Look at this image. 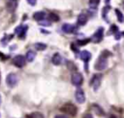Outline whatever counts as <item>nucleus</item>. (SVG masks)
Masks as SVG:
<instances>
[{
    "label": "nucleus",
    "mask_w": 124,
    "mask_h": 118,
    "mask_svg": "<svg viewBox=\"0 0 124 118\" xmlns=\"http://www.w3.org/2000/svg\"><path fill=\"white\" fill-rule=\"evenodd\" d=\"M60 110L71 115V116H76L77 112H78V108L76 105H74L73 103H65L60 107Z\"/></svg>",
    "instance_id": "1"
},
{
    "label": "nucleus",
    "mask_w": 124,
    "mask_h": 118,
    "mask_svg": "<svg viewBox=\"0 0 124 118\" xmlns=\"http://www.w3.org/2000/svg\"><path fill=\"white\" fill-rule=\"evenodd\" d=\"M71 80H72L73 85H75L77 87H79L83 83V76L78 72H74L71 76Z\"/></svg>",
    "instance_id": "2"
},
{
    "label": "nucleus",
    "mask_w": 124,
    "mask_h": 118,
    "mask_svg": "<svg viewBox=\"0 0 124 118\" xmlns=\"http://www.w3.org/2000/svg\"><path fill=\"white\" fill-rule=\"evenodd\" d=\"M17 81H18L17 76H16L15 73H10V74H8L7 77H6V83H7V85H8L10 88L15 87V86L17 84Z\"/></svg>",
    "instance_id": "3"
},
{
    "label": "nucleus",
    "mask_w": 124,
    "mask_h": 118,
    "mask_svg": "<svg viewBox=\"0 0 124 118\" xmlns=\"http://www.w3.org/2000/svg\"><path fill=\"white\" fill-rule=\"evenodd\" d=\"M13 63L16 66V67H22L25 65V62H26V59L25 57H23L22 55H17L16 56L14 59H13Z\"/></svg>",
    "instance_id": "4"
},
{
    "label": "nucleus",
    "mask_w": 124,
    "mask_h": 118,
    "mask_svg": "<svg viewBox=\"0 0 124 118\" xmlns=\"http://www.w3.org/2000/svg\"><path fill=\"white\" fill-rule=\"evenodd\" d=\"M107 66H108V60H107V59L100 56V58L98 59V60L95 63V66H94L95 69H97V70H104Z\"/></svg>",
    "instance_id": "5"
},
{
    "label": "nucleus",
    "mask_w": 124,
    "mask_h": 118,
    "mask_svg": "<svg viewBox=\"0 0 124 118\" xmlns=\"http://www.w3.org/2000/svg\"><path fill=\"white\" fill-rule=\"evenodd\" d=\"M101 80H102V75H101V74H95V75L92 77V79H91V81H90V85L93 87L94 91H96V90L100 87V85H101Z\"/></svg>",
    "instance_id": "6"
},
{
    "label": "nucleus",
    "mask_w": 124,
    "mask_h": 118,
    "mask_svg": "<svg viewBox=\"0 0 124 118\" xmlns=\"http://www.w3.org/2000/svg\"><path fill=\"white\" fill-rule=\"evenodd\" d=\"M103 36H104V28H103V27H99V28L95 31V33L93 34L91 40H92L93 42H95V43H98V42H100V41L103 39Z\"/></svg>",
    "instance_id": "7"
},
{
    "label": "nucleus",
    "mask_w": 124,
    "mask_h": 118,
    "mask_svg": "<svg viewBox=\"0 0 124 118\" xmlns=\"http://www.w3.org/2000/svg\"><path fill=\"white\" fill-rule=\"evenodd\" d=\"M75 97H76V100H77L78 103H83V102L85 101V94H84L83 90L80 89V88H78V89L76 91Z\"/></svg>",
    "instance_id": "8"
},
{
    "label": "nucleus",
    "mask_w": 124,
    "mask_h": 118,
    "mask_svg": "<svg viewBox=\"0 0 124 118\" xmlns=\"http://www.w3.org/2000/svg\"><path fill=\"white\" fill-rule=\"evenodd\" d=\"M62 31L65 33H74L77 31V26L71 23H64L62 25Z\"/></svg>",
    "instance_id": "9"
},
{
    "label": "nucleus",
    "mask_w": 124,
    "mask_h": 118,
    "mask_svg": "<svg viewBox=\"0 0 124 118\" xmlns=\"http://www.w3.org/2000/svg\"><path fill=\"white\" fill-rule=\"evenodd\" d=\"M27 29H28V26H27V25H19V26H17V27L16 28L15 32L18 35L19 38H23V37L25 36V34H26Z\"/></svg>",
    "instance_id": "10"
},
{
    "label": "nucleus",
    "mask_w": 124,
    "mask_h": 118,
    "mask_svg": "<svg viewBox=\"0 0 124 118\" xmlns=\"http://www.w3.org/2000/svg\"><path fill=\"white\" fill-rule=\"evenodd\" d=\"M79 59H82L84 62H85V65L87 64V61L91 59V54L87 51H82L80 54H79Z\"/></svg>",
    "instance_id": "11"
},
{
    "label": "nucleus",
    "mask_w": 124,
    "mask_h": 118,
    "mask_svg": "<svg viewBox=\"0 0 124 118\" xmlns=\"http://www.w3.org/2000/svg\"><path fill=\"white\" fill-rule=\"evenodd\" d=\"M87 20H88V18L85 14L81 13L78 15V25H84L87 22Z\"/></svg>",
    "instance_id": "12"
},
{
    "label": "nucleus",
    "mask_w": 124,
    "mask_h": 118,
    "mask_svg": "<svg viewBox=\"0 0 124 118\" xmlns=\"http://www.w3.org/2000/svg\"><path fill=\"white\" fill-rule=\"evenodd\" d=\"M45 17H46V13L45 12H36V13H34V15H33V19L35 20H38V21H41V20H43L44 19H45Z\"/></svg>",
    "instance_id": "13"
},
{
    "label": "nucleus",
    "mask_w": 124,
    "mask_h": 118,
    "mask_svg": "<svg viewBox=\"0 0 124 118\" xmlns=\"http://www.w3.org/2000/svg\"><path fill=\"white\" fill-rule=\"evenodd\" d=\"M61 61H62V58H61V56H60L58 53L54 54L53 57L51 58V62H52L54 65H58V64H60Z\"/></svg>",
    "instance_id": "14"
},
{
    "label": "nucleus",
    "mask_w": 124,
    "mask_h": 118,
    "mask_svg": "<svg viewBox=\"0 0 124 118\" xmlns=\"http://www.w3.org/2000/svg\"><path fill=\"white\" fill-rule=\"evenodd\" d=\"M36 57V53L34 51H28L26 53V56H25V59H27V61H32Z\"/></svg>",
    "instance_id": "15"
},
{
    "label": "nucleus",
    "mask_w": 124,
    "mask_h": 118,
    "mask_svg": "<svg viewBox=\"0 0 124 118\" xmlns=\"http://www.w3.org/2000/svg\"><path fill=\"white\" fill-rule=\"evenodd\" d=\"M34 47L38 51H44V50L46 49V45L44 44V43H36V44H34Z\"/></svg>",
    "instance_id": "16"
},
{
    "label": "nucleus",
    "mask_w": 124,
    "mask_h": 118,
    "mask_svg": "<svg viewBox=\"0 0 124 118\" xmlns=\"http://www.w3.org/2000/svg\"><path fill=\"white\" fill-rule=\"evenodd\" d=\"M115 14H116V17H117L118 21L124 22V16H123V14H122L118 9H115Z\"/></svg>",
    "instance_id": "17"
},
{
    "label": "nucleus",
    "mask_w": 124,
    "mask_h": 118,
    "mask_svg": "<svg viewBox=\"0 0 124 118\" xmlns=\"http://www.w3.org/2000/svg\"><path fill=\"white\" fill-rule=\"evenodd\" d=\"M100 3V0H89V7L91 9H96Z\"/></svg>",
    "instance_id": "18"
},
{
    "label": "nucleus",
    "mask_w": 124,
    "mask_h": 118,
    "mask_svg": "<svg viewBox=\"0 0 124 118\" xmlns=\"http://www.w3.org/2000/svg\"><path fill=\"white\" fill-rule=\"evenodd\" d=\"M48 20H51V21H58L59 20V17L54 13H50L48 15Z\"/></svg>",
    "instance_id": "19"
},
{
    "label": "nucleus",
    "mask_w": 124,
    "mask_h": 118,
    "mask_svg": "<svg viewBox=\"0 0 124 118\" xmlns=\"http://www.w3.org/2000/svg\"><path fill=\"white\" fill-rule=\"evenodd\" d=\"M27 118H44V115L39 112H35V113H32L31 115L27 116Z\"/></svg>",
    "instance_id": "20"
},
{
    "label": "nucleus",
    "mask_w": 124,
    "mask_h": 118,
    "mask_svg": "<svg viewBox=\"0 0 124 118\" xmlns=\"http://www.w3.org/2000/svg\"><path fill=\"white\" fill-rule=\"evenodd\" d=\"M108 10H109V6L104 7V9H103V17H104V19H107V14H108Z\"/></svg>",
    "instance_id": "21"
},
{
    "label": "nucleus",
    "mask_w": 124,
    "mask_h": 118,
    "mask_svg": "<svg viewBox=\"0 0 124 118\" xmlns=\"http://www.w3.org/2000/svg\"><path fill=\"white\" fill-rule=\"evenodd\" d=\"M89 41H90V39H83V40H78V45H80V46H83V45L87 44Z\"/></svg>",
    "instance_id": "22"
},
{
    "label": "nucleus",
    "mask_w": 124,
    "mask_h": 118,
    "mask_svg": "<svg viewBox=\"0 0 124 118\" xmlns=\"http://www.w3.org/2000/svg\"><path fill=\"white\" fill-rule=\"evenodd\" d=\"M117 30H118V29H117V26H116V25H114V24H113V25L110 27V31H112V33L117 32Z\"/></svg>",
    "instance_id": "23"
},
{
    "label": "nucleus",
    "mask_w": 124,
    "mask_h": 118,
    "mask_svg": "<svg viewBox=\"0 0 124 118\" xmlns=\"http://www.w3.org/2000/svg\"><path fill=\"white\" fill-rule=\"evenodd\" d=\"M27 2L31 5V6H34V5H36V3H37V0H27Z\"/></svg>",
    "instance_id": "24"
},
{
    "label": "nucleus",
    "mask_w": 124,
    "mask_h": 118,
    "mask_svg": "<svg viewBox=\"0 0 124 118\" xmlns=\"http://www.w3.org/2000/svg\"><path fill=\"white\" fill-rule=\"evenodd\" d=\"M71 48H72V51H75V52H78V49H77V47L74 45V44H72L71 45Z\"/></svg>",
    "instance_id": "25"
},
{
    "label": "nucleus",
    "mask_w": 124,
    "mask_h": 118,
    "mask_svg": "<svg viewBox=\"0 0 124 118\" xmlns=\"http://www.w3.org/2000/svg\"><path fill=\"white\" fill-rule=\"evenodd\" d=\"M54 118H67V117H66L65 115H61V114H60V115H56Z\"/></svg>",
    "instance_id": "26"
},
{
    "label": "nucleus",
    "mask_w": 124,
    "mask_h": 118,
    "mask_svg": "<svg viewBox=\"0 0 124 118\" xmlns=\"http://www.w3.org/2000/svg\"><path fill=\"white\" fill-rule=\"evenodd\" d=\"M0 58H1V59H8V57H7L6 55H3V54H1V53H0Z\"/></svg>",
    "instance_id": "27"
},
{
    "label": "nucleus",
    "mask_w": 124,
    "mask_h": 118,
    "mask_svg": "<svg viewBox=\"0 0 124 118\" xmlns=\"http://www.w3.org/2000/svg\"><path fill=\"white\" fill-rule=\"evenodd\" d=\"M83 118H93V117H92V115H91V114H89V113H88V114L84 115V117H83Z\"/></svg>",
    "instance_id": "28"
},
{
    "label": "nucleus",
    "mask_w": 124,
    "mask_h": 118,
    "mask_svg": "<svg viewBox=\"0 0 124 118\" xmlns=\"http://www.w3.org/2000/svg\"><path fill=\"white\" fill-rule=\"evenodd\" d=\"M105 1H106V4H107V5H108V2H109V0H105Z\"/></svg>",
    "instance_id": "29"
},
{
    "label": "nucleus",
    "mask_w": 124,
    "mask_h": 118,
    "mask_svg": "<svg viewBox=\"0 0 124 118\" xmlns=\"http://www.w3.org/2000/svg\"><path fill=\"white\" fill-rule=\"evenodd\" d=\"M0 101H1V98H0Z\"/></svg>",
    "instance_id": "30"
},
{
    "label": "nucleus",
    "mask_w": 124,
    "mask_h": 118,
    "mask_svg": "<svg viewBox=\"0 0 124 118\" xmlns=\"http://www.w3.org/2000/svg\"><path fill=\"white\" fill-rule=\"evenodd\" d=\"M11 1H15V0H11Z\"/></svg>",
    "instance_id": "31"
},
{
    "label": "nucleus",
    "mask_w": 124,
    "mask_h": 118,
    "mask_svg": "<svg viewBox=\"0 0 124 118\" xmlns=\"http://www.w3.org/2000/svg\"><path fill=\"white\" fill-rule=\"evenodd\" d=\"M0 80H1V77H0Z\"/></svg>",
    "instance_id": "32"
}]
</instances>
